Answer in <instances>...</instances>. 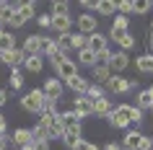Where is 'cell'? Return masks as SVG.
Masks as SVG:
<instances>
[{
	"label": "cell",
	"mask_w": 153,
	"mask_h": 150,
	"mask_svg": "<svg viewBox=\"0 0 153 150\" xmlns=\"http://www.w3.org/2000/svg\"><path fill=\"white\" fill-rule=\"evenodd\" d=\"M106 119H109V124L117 127V129H127V127L132 124V119H130V106H127V103L114 106V111H112Z\"/></svg>",
	"instance_id": "obj_1"
},
{
	"label": "cell",
	"mask_w": 153,
	"mask_h": 150,
	"mask_svg": "<svg viewBox=\"0 0 153 150\" xmlns=\"http://www.w3.org/2000/svg\"><path fill=\"white\" fill-rule=\"evenodd\" d=\"M42 103H44V93H42V88H34V91H29V93L21 98V106H24L26 111H31V114H39Z\"/></svg>",
	"instance_id": "obj_2"
},
{
	"label": "cell",
	"mask_w": 153,
	"mask_h": 150,
	"mask_svg": "<svg viewBox=\"0 0 153 150\" xmlns=\"http://www.w3.org/2000/svg\"><path fill=\"white\" fill-rule=\"evenodd\" d=\"M112 93H127V91H132V88L137 86V80H127V78H122V75H112V78L104 83Z\"/></svg>",
	"instance_id": "obj_3"
},
{
	"label": "cell",
	"mask_w": 153,
	"mask_h": 150,
	"mask_svg": "<svg viewBox=\"0 0 153 150\" xmlns=\"http://www.w3.org/2000/svg\"><path fill=\"white\" fill-rule=\"evenodd\" d=\"M106 39H112V41H117L122 47V52H127V49H132L135 47V36L130 31H117V29H109V36Z\"/></svg>",
	"instance_id": "obj_4"
},
{
	"label": "cell",
	"mask_w": 153,
	"mask_h": 150,
	"mask_svg": "<svg viewBox=\"0 0 153 150\" xmlns=\"http://www.w3.org/2000/svg\"><path fill=\"white\" fill-rule=\"evenodd\" d=\"M39 124H44L49 129V137H62V132H65V124H62V119H60V114H55V117H42Z\"/></svg>",
	"instance_id": "obj_5"
},
{
	"label": "cell",
	"mask_w": 153,
	"mask_h": 150,
	"mask_svg": "<svg viewBox=\"0 0 153 150\" xmlns=\"http://www.w3.org/2000/svg\"><path fill=\"white\" fill-rule=\"evenodd\" d=\"M24 60H26V55L21 49H8V52H3V60L0 62H5L10 70H21L24 67Z\"/></svg>",
	"instance_id": "obj_6"
},
{
	"label": "cell",
	"mask_w": 153,
	"mask_h": 150,
	"mask_svg": "<svg viewBox=\"0 0 153 150\" xmlns=\"http://www.w3.org/2000/svg\"><path fill=\"white\" fill-rule=\"evenodd\" d=\"M42 93H44V98L60 101V96H62V80H57V78L44 80V86H42Z\"/></svg>",
	"instance_id": "obj_7"
},
{
	"label": "cell",
	"mask_w": 153,
	"mask_h": 150,
	"mask_svg": "<svg viewBox=\"0 0 153 150\" xmlns=\"http://www.w3.org/2000/svg\"><path fill=\"white\" fill-rule=\"evenodd\" d=\"M60 140L65 142V148H68V150H73L78 142L83 140V137H81V124H70V127H65V132H62V137H60Z\"/></svg>",
	"instance_id": "obj_8"
},
{
	"label": "cell",
	"mask_w": 153,
	"mask_h": 150,
	"mask_svg": "<svg viewBox=\"0 0 153 150\" xmlns=\"http://www.w3.org/2000/svg\"><path fill=\"white\" fill-rule=\"evenodd\" d=\"M130 65V57H127V52H112V57H109V70H112V75H120L125 67Z\"/></svg>",
	"instance_id": "obj_9"
},
{
	"label": "cell",
	"mask_w": 153,
	"mask_h": 150,
	"mask_svg": "<svg viewBox=\"0 0 153 150\" xmlns=\"http://www.w3.org/2000/svg\"><path fill=\"white\" fill-rule=\"evenodd\" d=\"M26 57H34V55H39L42 57V36L39 34H29L24 39V49H21Z\"/></svg>",
	"instance_id": "obj_10"
},
{
	"label": "cell",
	"mask_w": 153,
	"mask_h": 150,
	"mask_svg": "<svg viewBox=\"0 0 153 150\" xmlns=\"http://www.w3.org/2000/svg\"><path fill=\"white\" fill-rule=\"evenodd\" d=\"M55 70H57V80H70L73 75H78V62H73V60H62Z\"/></svg>",
	"instance_id": "obj_11"
},
{
	"label": "cell",
	"mask_w": 153,
	"mask_h": 150,
	"mask_svg": "<svg viewBox=\"0 0 153 150\" xmlns=\"http://www.w3.org/2000/svg\"><path fill=\"white\" fill-rule=\"evenodd\" d=\"M75 24H78V29H81V34H83V36H91V34H96L99 21H96L94 16H91V13H83V16L78 18Z\"/></svg>",
	"instance_id": "obj_12"
},
{
	"label": "cell",
	"mask_w": 153,
	"mask_h": 150,
	"mask_svg": "<svg viewBox=\"0 0 153 150\" xmlns=\"http://www.w3.org/2000/svg\"><path fill=\"white\" fill-rule=\"evenodd\" d=\"M140 142H143V134L137 132V129H130L120 145H122V150H140Z\"/></svg>",
	"instance_id": "obj_13"
},
{
	"label": "cell",
	"mask_w": 153,
	"mask_h": 150,
	"mask_svg": "<svg viewBox=\"0 0 153 150\" xmlns=\"http://www.w3.org/2000/svg\"><path fill=\"white\" fill-rule=\"evenodd\" d=\"M91 111H94L96 117H109L114 109H112V101H109L106 96H101V98H96V101L91 103Z\"/></svg>",
	"instance_id": "obj_14"
},
{
	"label": "cell",
	"mask_w": 153,
	"mask_h": 150,
	"mask_svg": "<svg viewBox=\"0 0 153 150\" xmlns=\"http://www.w3.org/2000/svg\"><path fill=\"white\" fill-rule=\"evenodd\" d=\"M73 111H75V114H78V117H91V114H94V111H91V101L88 98H86V96H78V98H75V101H73Z\"/></svg>",
	"instance_id": "obj_15"
},
{
	"label": "cell",
	"mask_w": 153,
	"mask_h": 150,
	"mask_svg": "<svg viewBox=\"0 0 153 150\" xmlns=\"http://www.w3.org/2000/svg\"><path fill=\"white\" fill-rule=\"evenodd\" d=\"M70 24H73L70 13L68 16H52V29L60 31V34H70Z\"/></svg>",
	"instance_id": "obj_16"
},
{
	"label": "cell",
	"mask_w": 153,
	"mask_h": 150,
	"mask_svg": "<svg viewBox=\"0 0 153 150\" xmlns=\"http://www.w3.org/2000/svg\"><path fill=\"white\" fill-rule=\"evenodd\" d=\"M88 49H91V52H94V55H99V52H104V49H106V36H104V34H91V36H88Z\"/></svg>",
	"instance_id": "obj_17"
},
{
	"label": "cell",
	"mask_w": 153,
	"mask_h": 150,
	"mask_svg": "<svg viewBox=\"0 0 153 150\" xmlns=\"http://www.w3.org/2000/svg\"><path fill=\"white\" fill-rule=\"evenodd\" d=\"M16 13L24 21H31V18H36V8H34V0H26V3H18V8H16Z\"/></svg>",
	"instance_id": "obj_18"
},
{
	"label": "cell",
	"mask_w": 153,
	"mask_h": 150,
	"mask_svg": "<svg viewBox=\"0 0 153 150\" xmlns=\"http://www.w3.org/2000/svg\"><path fill=\"white\" fill-rule=\"evenodd\" d=\"M16 8H18V0H10V3H0V26L10 21V16L16 13Z\"/></svg>",
	"instance_id": "obj_19"
},
{
	"label": "cell",
	"mask_w": 153,
	"mask_h": 150,
	"mask_svg": "<svg viewBox=\"0 0 153 150\" xmlns=\"http://www.w3.org/2000/svg\"><path fill=\"white\" fill-rule=\"evenodd\" d=\"M96 13L101 16H117V0H99L96 3Z\"/></svg>",
	"instance_id": "obj_20"
},
{
	"label": "cell",
	"mask_w": 153,
	"mask_h": 150,
	"mask_svg": "<svg viewBox=\"0 0 153 150\" xmlns=\"http://www.w3.org/2000/svg\"><path fill=\"white\" fill-rule=\"evenodd\" d=\"M65 83H68V86H70V91H75V93H86V91H88V80L83 78V75H73L70 80H65Z\"/></svg>",
	"instance_id": "obj_21"
},
{
	"label": "cell",
	"mask_w": 153,
	"mask_h": 150,
	"mask_svg": "<svg viewBox=\"0 0 153 150\" xmlns=\"http://www.w3.org/2000/svg\"><path fill=\"white\" fill-rule=\"evenodd\" d=\"M52 137H49V129L44 124H36L31 129V142H49Z\"/></svg>",
	"instance_id": "obj_22"
},
{
	"label": "cell",
	"mask_w": 153,
	"mask_h": 150,
	"mask_svg": "<svg viewBox=\"0 0 153 150\" xmlns=\"http://www.w3.org/2000/svg\"><path fill=\"white\" fill-rule=\"evenodd\" d=\"M13 142H16L18 148L29 145V142H31V129H24V127H21V129H16V132H13Z\"/></svg>",
	"instance_id": "obj_23"
},
{
	"label": "cell",
	"mask_w": 153,
	"mask_h": 150,
	"mask_svg": "<svg viewBox=\"0 0 153 150\" xmlns=\"http://www.w3.org/2000/svg\"><path fill=\"white\" fill-rule=\"evenodd\" d=\"M24 67H26L29 72H39L42 67H44V60H42L39 55H34V57H26V60H24Z\"/></svg>",
	"instance_id": "obj_24"
},
{
	"label": "cell",
	"mask_w": 153,
	"mask_h": 150,
	"mask_svg": "<svg viewBox=\"0 0 153 150\" xmlns=\"http://www.w3.org/2000/svg\"><path fill=\"white\" fill-rule=\"evenodd\" d=\"M135 65L140 72H153V55H140L135 60Z\"/></svg>",
	"instance_id": "obj_25"
},
{
	"label": "cell",
	"mask_w": 153,
	"mask_h": 150,
	"mask_svg": "<svg viewBox=\"0 0 153 150\" xmlns=\"http://www.w3.org/2000/svg\"><path fill=\"white\" fill-rule=\"evenodd\" d=\"M70 49H88V36H83V34H70Z\"/></svg>",
	"instance_id": "obj_26"
},
{
	"label": "cell",
	"mask_w": 153,
	"mask_h": 150,
	"mask_svg": "<svg viewBox=\"0 0 153 150\" xmlns=\"http://www.w3.org/2000/svg\"><path fill=\"white\" fill-rule=\"evenodd\" d=\"M57 52H60V49H57V41L49 39V36H42V55L52 57V55H57Z\"/></svg>",
	"instance_id": "obj_27"
},
{
	"label": "cell",
	"mask_w": 153,
	"mask_h": 150,
	"mask_svg": "<svg viewBox=\"0 0 153 150\" xmlns=\"http://www.w3.org/2000/svg\"><path fill=\"white\" fill-rule=\"evenodd\" d=\"M55 114H60L57 111V101L44 98V103H42V109H39V117H55Z\"/></svg>",
	"instance_id": "obj_28"
},
{
	"label": "cell",
	"mask_w": 153,
	"mask_h": 150,
	"mask_svg": "<svg viewBox=\"0 0 153 150\" xmlns=\"http://www.w3.org/2000/svg\"><path fill=\"white\" fill-rule=\"evenodd\" d=\"M78 62L86 65V67H94V65H96V55H94L91 49H81V52H78Z\"/></svg>",
	"instance_id": "obj_29"
},
{
	"label": "cell",
	"mask_w": 153,
	"mask_h": 150,
	"mask_svg": "<svg viewBox=\"0 0 153 150\" xmlns=\"http://www.w3.org/2000/svg\"><path fill=\"white\" fill-rule=\"evenodd\" d=\"M83 96H86V98L94 103L96 98H101V96H106V93H104V88H101V86H96V83H88V91H86Z\"/></svg>",
	"instance_id": "obj_30"
},
{
	"label": "cell",
	"mask_w": 153,
	"mask_h": 150,
	"mask_svg": "<svg viewBox=\"0 0 153 150\" xmlns=\"http://www.w3.org/2000/svg\"><path fill=\"white\" fill-rule=\"evenodd\" d=\"M94 78L96 80H109L112 78V70H109V65H94Z\"/></svg>",
	"instance_id": "obj_31"
},
{
	"label": "cell",
	"mask_w": 153,
	"mask_h": 150,
	"mask_svg": "<svg viewBox=\"0 0 153 150\" xmlns=\"http://www.w3.org/2000/svg\"><path fill=\"white\" fill-rule=\"evenodd\" d=\"M140 111H145V109H153V98H151V93L148 91H140V96H137V103H135Z\"/></svg>",
	"instance_id": "obj_32"
},
{
	"label": "cell",
	"mask_w": 153,
	"mask_h": 150,
	"mask_svg": "<svg viewBox=\"0 0 153 150\" xmlns=\"http://www.w3.org/2000/svg\"><path fill=\"white\" fill-rule=\"evenodd\" d=\"M68 13H70L68 0H55L52 3V16H68Z\"/></svg>",
	"instance_id": "obj_33"
},
{
	"label": "cell",
	"mask_w": 153,
	"mask_h": 150,
	"mask_svg": "<svg viewBox=\"0 0 153 150\" xmlns=\"http://www.w3.org/2000/svg\"><path fill=\"white\" fill-rule=\"evenodd\" d=\"M127 26H130L127 16H120V13H117V16L112 18V29H117V31H127Z\"/></svg>",
	"instance_id": "obj_34"
},
{
	"label": "cell",
	"mask_w": 153,
	"mask_h": 150,
	"mask_svg": "<svg viewBox=\"0 0 153 150\" xmlns=\"http://www.w3.org/2000/svg\"><path fill=\"white\" fill-rule=\"evenodd\" d=\"M148 10H151V0H132V13L143 16V13H148Z\"/></svg>",
	"instance_id": "obj_35"
},
{
	"label": "cell",
	"mask_w": 153,
	"mask_h": 150,
	"mask_svg": "<svg viewBox=\"0 0 153 150\" xmlns=\"http://www.w3.org/2000/svg\"><path fill=\"white\" fill-rule=\"evenodd\" d=\"M8 83H10L13 91H18V88L24 86V72H21V70H10V80H8Z\"/></svg>",
	"instance_id": "obj_36"
},
{
	"label": "cell",
	"mask_w": 153,
	"mask_h": 150,
	"mask_svg": "<svg viewBox=\"0 0 153 150\" xmlns=\"http://www.w3.org/2000/svg\"><path fill=\"white\" fill-rule=\"evenodd\" d=\"M60 119H62V124L65 127H70V124H78V122H81V117H78V114H75V111H62V114H60Z\"/></svg>",
	"instance_id": "obj_37"
},
{
	"label": "cell",
	"mask_w": 153,
	"mask_h": 150,
	"mask_svg": "<svg viewBox=\"0 0 153 150\" xmlns=\"http://www.w3.org/2000/svg\"><path fill=\"white\" fill-rule=\"evenodd\" d=\"M117 13H120V16L132 13V0H120V3H117Z\"/></svg>",
	"instance_id": "obj_38"
},
{
	"label": "cell",
	"mask_w": 153,
	"mask_h": 150,
	"mask_svg": "<svg viewBox=\"0 0 153 150\" xmlns=\"http://www.w3.org/2000/svg\"><path fill=\"white\" fill-rule=\"evenodd\" d=\"M36 24H39L42 29H52V16H49V13H39V16H36Z\"/></svg>",
	"instance_id": "obj_39"
},
{
	"label": "cell",
	"mask_w": 153,
	"mask_h": 150,
	"mask_svg": "<svg viewBox=\"0 0 153 150\" xmlns=\"http://www.w3.org/2000/svg\"><path fill=\"white\" fill-rule=\"evenodd\" d=\"M109 57H112V49L106 47L104 52H99V55H96V65H109Z\"/></svg>",
	"instance_id": "obj_40"
},
{
	"label": "cell",
	"mask_w": 153,
	"mask_h": 150,
	"mask_svg": "<svg viewBox=\"0 0 153 150\" xmlns=\"http://www.w3.org/2000/svg\"><path fill=\"white\" fill-rule=\"evenodd\" d=\"M130 119H132V124H140L143 122V111L137 109V106H130Z\"/></svg>",
	"instance_id": "obj_41"
},
{
	"label": "cell",
	"mask_w": 153,
	"mask_h": 150,
	"mask_svg": "<svg viewBox=\"0 0 153 150\" xmlns=\"http://www.w3.org/2000/svg\"><path fill=\"white\" fill-rule=\"evenodd\" d=\"M73 150H101V148H99V145H94V142H88V140H81Z\"/></svg>",
	"instance_id": "obj_42"
},
{
	"label": "cell",
	"mask_w": 153,
	"mask_h": 150,
	"mask_svg": "<svg viewBox=\"0 0 153 150\" xmlns=\"http://www.w3.org/2000/svg\"><path fill=\"white\" fill-rule=\"evenodd\" d=\"M24 24H26V21H24L21 16H18V13H13V16H10V21H8V26H10V29H18V26H24Z\"/></svg>",
	"instance_id": "obj_43"
},
{
	"label": "cell",
	"mask_w": 153,
	"mask_h": 150,
	"mask_svg": "<svg viewBox=\"0 0 153 150\" xmlns=\"http://www.w3.org/2000/svg\"><path fill=\"white\" fill-rule=\"evenodd\" d=\"M96 3H99V0H81V5L86 10H96Z\"/></svg>",
	"instance_id": "obj_44"
},
{
	"label": "cell",
	"mask_w": 153,
	"mask_h": 150,
	"mask_svg": "<svg viewBox=\"0 0 153 150\" xmlns=\"http://www.w3.org/2000/svg\"><path fill=\"white\" fill-rule=\"evenodd\" d=\"M8 145H10V137L8 134H0V150H5Z\"/></svg>",
	"instance_id": "obj_45"
},
{
	"label": "cell",
	"mask_w": 153,
	"mask_h": 150,
	"mask_svg": "<svg viewBox=\"0 0 153 150\" xmlns=\"http://www.w3.org/2000/svg\"><path fill=\"white\" fill-rule=\"evenodd\" d=\"M104 150H122V145H120V142H106Z\"/></svg>",
	"instance_id": "obj_46"
},
{
	"label": "cell",
	"mask_w": 153,
	"mask_h": 150,
	"mask_svg": "<svg viewBox=\"0 0 153 150\" xmlns=\"http://www.w3.org/2000/svg\"><path fill=\"white\" fill-rule=\"evenodd\" d=\"M0 134H5V117L0 114Z\"/></svg>",
	"instance_id": "obj_47"
},
{
	"label": "cell",
	"mask_w": 153,
	"mask_h": 150,
	"mask_svg": "<svg viewBox=\"0 0 153 150\" xmlns=\"http://www.w3.org/2000/svg\"><path fill=\"white\" fill-rule=\"evenodd\" d=\"M5 101H8V93H5V91H0V106H3Z\"/></svg>",
	"instance_id": "obj_48"
},
{
	"label": "cell",
	"mask_w": 153,
	"mask_h": 150,
	"mask_svg": "<svg viewBox=\"0 0 153 150\" xmlns=\"http://www.w3.org/2000/svg\"><path fill=\"white\" fill-rule=\"evenodd\" d=\"M18 150H36V145H34V142H29V145H24V148H18Z\"/></svg>",
	"instance_id": "obj_49"
},
{
	"label": "cell",
	"mask_w": 153,
	"mask_h": 150,
	"mask_svg": "<svg viewBox=\"0 0 153 150\" xmlns=\"http://www.w3.org/2000/svg\"><path fill=\"white\" fill-rule=\"evenodd\" d=\"M148 49H151L148 55H153V34H151V36H148Z\"/></svg>",
	"instance_id": "obj_50"
},
{
	"label": "cell",
	"mask_w": 153,
	"mask_h": 150,
	"mask_svg": "<svg viewBox=\"0 0 153 150\" xmlns=\"http://www.w3.org/2000/svg\"><path fill=\"white\" fill-rule=\"evenodd\" d=\"M148 93H151V98H153V86H151V88H148Z\"/></svg>",
	"instance_id": "obj_51"
},
{
	"label": "cell",
	"mask_w": 153,
	"mask_h": 150,
	"mask_svg": "<svg viewBox=\"0 0 153 150\" xmlns=\"http://www.w3.org/2000/svg\"><path fill=\"white\" fill-rule=\"evenodd\" d=\"M151 34H153V21H151Z\"/></svg>",
	"instance_id": "obj_52"
},
{
	"label": "cell",
	"mask_w": 153,
	"mask_h": 150,
	"mask_svg": "<svg viewBox=\"0 0 153 150\" xmlns=\"http://www.w3.org/2000/svg\"><path fill=\"white\" fill-rule=\"evenodd\" d=\"M0 60H3V49H0Z\"/></svg>",
	"instance_id": "obj_53"
},
{
	"label": "cell",
	"mask_w": 153,
	"mask_h": 150,
	"mask_svg": "<svg viewBox=\"0 0 153 150\" xmlns=\"http://www.w3.org/2000/svg\"><path fill=\"white\" fill-rule=\"evenodd\" d=\"M151 8H153V0H151Z\"/></svg>",
	"instance_id": "obj_54"
},
{
	"label": "cell",
	"mask_w": 153,
	"mask_h": 150,
	"mask_svg": "<svg viewBox=\"0 0 153 150\" xmlns=\"http://www.w3.org/2000/svg\"><path fill=\"white\" fill-rule=\"evenodd\" d=\"M151 142H153V137H151Z\"/></svg>",
	"instance_id": "obj_55"
},
{
	"label": "cell",
	"mask_w": 153,
	"mask_h": 150,
	"mask_svg": "<svg viewBox=\"0 0 153 150\" xmlns=\"http://www.w3.org/2000/svg\"><path fill=\"white\" fill-rule=\"evenodd\" d=\"M151 111H153V109H151Z\"/></svg>",
	"instance_id": "obj_56"
}]
</instances>
